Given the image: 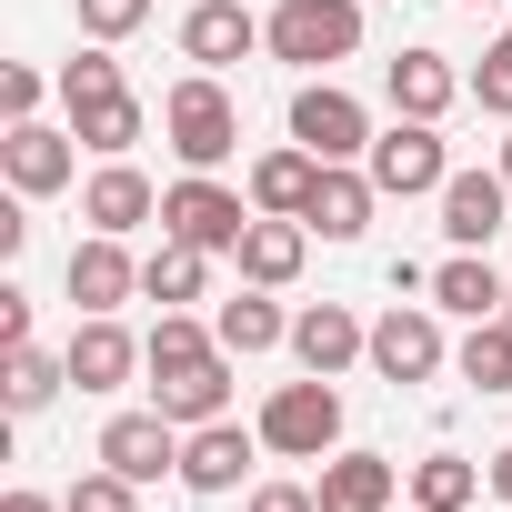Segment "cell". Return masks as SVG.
I'll use <instances>...</instances> for the list:
<instances>
[{
    "mask_svg": "<svg viewBox=\"0 0 512 512\" xmlns=\"http://www.w3.org/2000/svg\"><path fill=\"white\" fill-rule=\"evenodd\" d=\"M61 111H71L81 151H101V161H131V141L151 131V111H141V91L121 81L111 41H91L81 61H61Z\"/></svg>",
    "mask_w": 512,
    "mask_h": 512,
    "instance_id": "1",
    "label": "cell"
},
{
    "mask_svg": "<svg viewBox=\"0 0 512 512\" xmlns=\"http://www.w3.org/2000/svg\"><path fill=\"white\" fill-rule=\"evenodd\" d=\"M161 141L181 151V171H221L241 151V101L221 91V71H191L161 91Z\"/></svg>",
    "mask_w": 512,
    "mask_h": 512,
    "instance_id": "2",
    "label": "cell"
},
{
    "mask_svg": "<svg viewBox=\"0 0 512 512\" xmlns=\"http://www.w3.org/2000/svg\"><path fill=\"white\" fill-rule=\"evenodd\" d=\"M262 51H272V61H292L302 81H322L332 61H352V51H362V0H282V11L262 21Z\"/></svg>",
    "mask_w": 512,
    "mask_h": 512,
    "instance_id": "3",
    "label": "cell"
},
{
    "mask_svg": "<svg viewBox=\"0 0 512 512\" xmlns=\"http://www.w3.org/2000/svg\"><path fill=\"white\" fill-rule=\"evenodd\" d=\"M241 231H251V191H231L211 171H181L161 191V241H191V251H211V262H231Z\"/></svg>",
    "mask_w": 512,
    "mask_h": 512,
    "instance_id": "4",
    "label": "cell"
},
{
    "mask_svg": "<svg viewBox=\"0 0 512 512\" xmlns=\"http://www.w3.org/2000/svg\"><path fill=\"white\" fill-rule=\"evenodd\" d=\"M262 452H282V462H332L342 452V392L322 382V372H302V382H282L272 402H262Z\"/></svg>",
    "mask_w": 512,
    "mask_h": 512,
    "instance_id": "5",
    "label": "cell"
},
{
    "mask_svg": "<svg viewBox=\"0 0 512 512\" xmlns=\"http://www.w3.org/2000/svg\"><path fill=\"white\" fill-rule=\"evenodd\" d=\"M292 141H302V151H322V161H372V111L322 71V81H302V91H292Z\"/></svg>",
    "mask_w": 512,
    "mask_h": 512,
    "instance_id": "6",
    "label": "cell"
},
{
    "mask_svg": "<svg viewBox=\"0 0 512 512\" xmlns=\"http://www.w3.org/2000/svg\"><path fill=\"white\" fill-rule=\"evenodd\" d=\"M362 171L382 181V201H422V191H442V181H452L442 121H392V131H372V161H362Z\"/></svg>",
    "mask_w": 512,
    "mask_h": 512,
    "instance_id": "7",
    "label": "cell"
},
{
    "mask_svg": "<svg viewBox=\"0 0 512 512\" xmlns=\"http://www.w3.org/2000/svg\"><path fill=\"white\" fill-rule=\"evenodd\" d=\"M442 362H452V342H442V312L432 302H392L372 322V372L382 382H432Z\"/></svg>",
    "mask_w": 512,
    "mask_h": 512,
    "instance_id": "8",
    "label": "cell"
},
{
    "mask_svg": "<svg viewBox=\"0 0 512 512\" xmlns=\"http://www.w3.org/2000/svg\"><path fill=\"white\" fill-rule=\"evenodd\" d=\"M61 362H71V382H81V392H121L131 372H151V352L121 332V312H81V322H71V342H61Z\"/></svg>",
    "mask_w": 512,
    "mask_h": 512,
    "instance_id": "9",
    "label": "cell"
},
{
    "mask_svg": "<svg viewBox=\"0 0 512 512\" xmlns=\"http://www.w3.org/2000/svg\"><path fill=\"white\" fill-rule=\"evenodd\" d=\"M61 292H71L81 312H121V302L141 292V262H131V241H121V231H91V241H71V262H61Z\"/></svg>",
    "mask_w": 512,
    "mask_h": 512,
    "instance_id": "10",
    "label": "cell"
},
{
    "mask_svg": "<svg viewBox=\"0 0 512 512\" xmlns=\"http://www.w3.org/2000/svg\"><path fill=\"white\" fill-rule=\"evenodd\" d=\"M292 362L342 382L352 362H372V322H352V302H312V312H292Z\"/></svg>",
    "mask_w": 512,
    "mask_h": 512,
    "instance_id": "11",
    "label": "cell"
},
{
    "mask_svg": "<svg viewBox=\"0 0 512 512\" xmlns=\"http://www.w3.org/2000/svg\"><path fill=\"white\" fill-rule=\"evenodd\" d=\"M432 201H442V241H452V251H492V231H502V211H512V181H502V161H492V171H452Z\"/></svg>",
    "mask_w": 512,
    "mask_h": 512,
    "instance_id": "12",
    "label": "cell"
},
{
    "mask_svg": "<svg viewBox=\"0 0 512 512\" xmlns=\"http://www.w3.org/2000/svg\"><path fill=\"white\" fill-rule=\"evenodd\" d=\"M81 131H51V121H11V141H0V171H11V191L21 201H51L71 171H81V151H71Z\"/></svg>",
    "mask_w": 512,
    "mask_h": 512,
    "instance_id": "13",
    "label": "cell"
},
{
    "mask_svg": "<svg viewBox=\"0 0 512 512\" xmlns=\"http://www.w3.org/2000/svg\"><path fill=\"white\" fill-rule=\"evenodd\" d=\"M251 452H262V432H241L231 412L201 422V432H181V492H241Z\"/></svg>",
    "mask_w": 512,
    "mask_h": 512,
    "instance_id": "14",
    "label": "cell"
},
{
    "mask_svg": "<svg viewBox=\"0 0 512 512\" xmlns=\"http://www.w3.org/2000/svg\"><path fill=\"white\" fill-rule=\"evenodd\" d=\"M101 462L111 472H131V482H161V472H181V422L151 402V412H121L111 432H101Z\"/></svg>",
    "mask_w": 512,
    "mask_h": 512,
    "instance_id": "15",
    "label": "cell"
},
{
    "mask_svg": "<svg viewBox=\"0 0 512 512\" xmlns=\"http://www.w3.org/2000/svg\"><path fill=\"white\" fill-rule=\"evenodd\" d=\"M262 51V21L241 11V0H191V21H181V61L191 71H231Z\"/></svg>",
    "mask_w": 512,
    "mask_h": 512,
    "instance_id": "16",
    "label": "cell"
},
{
    "mask_svg": "<svg viewBox=\"0 0 512 512\" xmlns=\"http://www.w3.org/2000/svg\"><path fill=\"white\" fill-rule=\"evenodd\" d=\"M241 282H262V292H282V282H302V262H312V221H282V211H251V231H241Z\"/></svg>",
    "mask_w": 512,
    "mask_h": 512,
    "instance_id": "17",
    "label": "cell"
},
{
    "mask_svg": "<svg viewBox=\"0 0 512 512\" xmlns=\"http://www.w3.org/2000/svg\"><path fill=\"white\" fill-rule=\"evenodd\" d=\"M372 211H382V181H372L362 161H322V191H312V211H302V221H312L322 241H362V231H372Z\"/></svg>",
    "mask_w": 512,
    "mask_h": 512,
    "instance_id": "18",
    "label": "cell"
},
{
    "mask_svg": "<svg viewBox=\"0 0 512 512\" xmlns=\"http://www.w3.org/2000/svg\"><path fill=\"white\" fill-rule=\"evenodd\" d=\"M432 312H452V322H492L502 302H512V272H492L482 251H452V262H432V292H422Z\"/></svg>",
    "mask_w": 512,
    "mask_h": 512,
    "instance_id": "19",
    "label": "cell"
},
{
    "mask_svg": "<svg viewBox=\"0 0 512 512\" xmlns=\"http://www.w3.org/2000/svg\"><path fill=\"white\" fill-rule=\"evenodd\" d=\"M382 91H392V121H442V111H452L472 81H462L442 51H402V61L382 71Z\"/></svg>",
    "mask_w": 512,
    "mask_h": 512,
    "instance_id": "20",
    "label": "cell"
},
{
    "mask_svg": "<svg viewBox=\"0 0 512 512\" xmlns=\"http://www.w3.org/2000/svg\"><path fill=\"white\" fill-rule=\"evenodd\" d=\"M81 221L91 231H141V221H161V191H151V171H131V161H101L91 171V191H81Z\"/></svg>",
    "mask_w": 512,
    "mask_h": 512,
    "instance_id": "21",
    "label": "cell"
},
{
    "mask_svg": "<svg viewBox=\"0 0 512 512\" xmlns=\"http://www.w3.org/2000/svg\"><path fill=\"white\" fill-rule=\"evenodd\" d=\"M151 402H161L181 432L221 422V412H231V352H211V362H181V372H151Z\"/></svg>",
    "mask_w": 512,
    "mask_h": 512,
    "instance_id": "22",
    "label": "cell"
},
{
    "mask_svg": "<svg viewBox=\"0 0 512 512\" xmlns=\"http://www.w3.org/2000/svg\"><path fill=\"white\" fill-rule=\"evenodd\" d=\"M251 211H282V221H302L312 211V191H322V151H302V141H282V151H262L251 161Z\"/></svg>",
    "mask_w": 512,
    "mask_h": 512,
    "instance_id": "23",
    "label": "cell"
},
{
    "mask_svg": "<svg viewBox=\"0 0 512 512\" xmlns=\"http://www.w3.org/2000/svg\"><path fill=\"white\" fill-rule=\"evenodd\" d=\"M312 492H322V512H392L402 472H392V452H332Z\"/></svg>",
    "mask_w": 512,
    "mask_h": 512,
    "instance_id": "24",
    "label": "cell"
},
{
    "mask_svg": "<svg viewBox=\"0 0 512 512\" xmlns=\"http://www.w3.org/2000/svg\"><path fill=\"white\" fill-rule=\"evenodd\" d=\"M211 332H221V352H231V362H251V352H282V342H292V312H282L262 282H241V292L211 312Z\"/></svg>",
    "mask_w": 512,
    "mask_h": 512,
    "instance_id": "25",
    "label": "cell"
},
{
    "mask_svg": "<svg viewBox=\"0 0 512 512\" xmlns=\"http://www.w3.org/2000/svg\"><path fill=\"white\" fill-rule=\"evenodd\" d=\"M201 282H211V251H191V241H161L151 262H141V302H161V312L201 302Z\"/></svg>",
    "mask_w": 512,
    "mask_h": 512,
    "instance_id": "26",
    "label": "cell"
},
{
    "mask_svg": "<svg viewBox=\"0 0 512 512\" xmlns=\"http://www.w3.org/2000/svg\"><path fill=\"white\" fill-rule=\"evenodd\" d=\"M0 392H11V412L31 422V412H51V402L71 392V362H61V352H41V342H21V352H11V372H0Z\"/></svg>",
    "mask_w": 512,
    "mask_h": 512,
    "instance_id": "27",
    "label": "cell"
},
{
    "mask_svg": "<svg viewBox=\"0 0 512 512\" xmlns=\"http://www.w3.org/2000/svg\"><path fill=\"white\" fill-rule=\"evenodd\" d=\"M482 482H492V472H472L462 452H422V462H412V502H422V512H462Z\"/></svg>",
    "mask_w": 512,
    "mask_h": 512,
    "instance_id": "28",
    "label": "cell"
},
{
    "mask_svg": "<svg viewBox=\"0 0 512 512\" xmlns=\"http://www.w3.org/2000/svg\"><path fill=\"white\" fill-rule=\"evenodd\" d=\"M452 362H462V382H472V392H512V322H502V312H492V322H472Z\"/></svg>",
    "mask_w": 512,
    "mask_h": 512,
    "instance_id": "29",
    "label": "cell"
},
{
    "mask_svg": "<svg viewBox=\"0 0 512 512\" xmlns=\"http://www.w3.org/2000/svg\"><path fill=\"white\" fill-rule=\"evenodd\" d=\"M141 352H151V372H181V362H211V352H221V332H211V322H191V312H161V322L141 332Z\"/></svg>",
    "mask_w": 512,
    "mask_h": 512,
    "instance_id": "30",
    "label": "cell"
},
{
    "mask_svg": "<svg viewBox=\"0 0 512 512\" xmlns=\"http://www.w3.org/2000/svg\"><path fill=\"white\" fill-rule=\"evenodd\" d=\"M61 512H141V482H131V472H111V462H101V472H81V482H71V492H61Z\"/></svg>",
    "mask_w": 512,
    "mask_h": 512,
    "instance_id": "31",
    "label": "cell"
},
{
    "mask_svg": "<svg viewBox=\"0 0 512 512\" xmlns=\"http://www.w3.org/2000/svg\"><path fill=\"white\" fill-rule=\"evenodd\" d=\"M472 101H482L492 121H512V31L482 51V71H472Z\"/></svg>",
    "mask_w": 512,
    "mask_h": 512,
    "instance_id": "32",
    "label": "cell"
},
{
    "mask_svg": "<svg viewBox=\"0 0 512 512\" xmlns=\"http://www.w3.org/2000/svg\"><path fill=\"white\" fill-rule=\"evenodd\" d=\"M141 21H151V0H81V31L91 41H131Z\"/></svg>",
    "mask_w": 512,
    "mask_h": 512,
    "instance_id": "33",
    "label": "cell"
},
{
    "mask_svg": "<svg viewBox=\"0 0 512 512\" xmlns=\"http://www.w3.org/2000/svg\"><path fill=\"white\" fill-rule=\"evenodd\" d=\"M0 111H11V121H41V71H31V61L0 71Z\"/></svg>",
    "mask_w": 512,
    "mask_h": 512,
    "instance_id": "34",
    "label": "cell"
},
{
    "mask_svg": "<svg viewBox=\"0 0 512 512\" xmlns=\"http://www.w3.org/2000/svg\"><path fill=\"white\" fill-rule=\"evenodd\" d=\"M251 512H322L312 482H251Z\"/></svg>",
    "mask_w": 512,
    "mask_h": 512,
    "instance_id": "35",
    "label": "cell"
},
{
    "mask_svg": "<svg viewBox=\"0 0 512 512\" xmlns=\"http://www.w3.org/2000/svg\"><path fill=\"white\" fill-rule=\"evenodd\" d=\"M21 342H31V302L0 282V352H21Z\"/></svg>",
    "mask_w": 512,
    "mask_h": 512,
    "instance_id": "36",
    "label": "cell"
},
{
    "mask_svg": "<svg viewBox=\"0 0 512 512\" xmlns=\"http://www.w3.org/2000/svg\"><path fill=\"white\" fill-rule=\"evenodd\" d=\"M21 251H31V211L11 201V211H0V262H21Z\"/></svg>",
    "mask_w": 512,
    "mask_h": 512,
    "instance_id": "37",
    "label": "cell"
},
{
    "mask_svg": "<svg viewBox=\"0 0 512 512\" xmlns=\"http://www.w3.org/2000/svg\"><path fill=\"white\" fill-rule=\"evenodd\" d=\"M0 512H61L51 492H0Z\"/></svg>",
    "mask_w": 512,
    "mask_h": 512,
    "instance_id": "38",
    "label": "cell"
},
{
    "mask_svg": "<svg viewBox=\"0 0 512 512\" xmlns=\"http://www.w3.org/2000/svg\"><path fill=\"white\" fill-rule=\"evenodd\" d=\"M492 502H512V442L492 452Z\"/></svg>",
    "mask_w": 512,
    "mask_h": 512,
    "instance_id": "39",
    "label": "cell"
},
{
    "mask_svg": "<svg viewBox=\"0 0 512 512\" xmlns=\"http://www.w3.org/2000/svg\"><path fill=\"white\" fill-rule=\"evenodd\" d=\"M502 181H512V141H502Z\"/></svg>",
    "mask_w": 512,
    "mask_h": 512,
    "instance_id": "40",
    "label": "cell"
},
{
    "mask_svg": "<svg viewBox=\"0 0 512 512\" xmlns=\"http://www.w3.org/2000/svg\"><path fill=\"white\" fill-rule=\"evenodd\" d=\"M472 11H492V0H472Z\"/></svg>",
    "mask_w": 512,
    "mask_h": 512,
    "instance_id": "41",
    "label": "cell"
},
{
    "mask_svg": "<svg viewBox=\"0 0 512 512\" xmlns=\"http://www.w3.org/2000/svg\"><path fill=\"white\" fill-rule=\"evenodd\" d=\"M502 322H512V302H502Z\"/></svg>",
    "mask_w": 512,
    "mask_h": 512,
    "instance_id": "42",
    "label": "cell"
},
{
    "mask_svg": "<svg viewBox=\"0 0 512 512\" xmlns=\"http://www.w3.org/2000/svg\"><path fill=\"white\" fill-rule=\"evenodd\" d=\"M412 512H422V502H412Z\"/></svg>",
    "mask_w": 512,
    "mask_h": 512,
    "instance_id": "43",
    "label": "cell"
}]
</instances>
